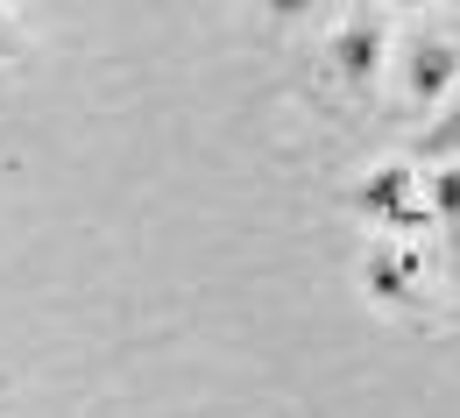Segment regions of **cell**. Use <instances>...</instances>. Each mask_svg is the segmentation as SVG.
<instances>
[{"mask_svg": "<svg viewBox=\"0 0 460 418\" xmlns=\"http://www.w3.org/2000/svg\"><path fill=\"white\" fill-rule=\"evenodd\" d=\"M460 149V93H447V114L432 120V135H425V156H454Z\"/></svg>", "mask_w": 460, "mask_h": 418, "instance_id": "cell-6", "label": "cell"}, {"mask_svg": "<svg viewBox=\"0 0 460 418\" xmlns=\"http://www.w3.org/2000/svg\"><path fill=\"white\" fill-rule=\"evenodd\" d=\"M14 50H22V36H14V22H7V14H0V64L14 58Z\"/></svg>", "mask_w": 460, "mask_h": 418, "instance_id": "cell-8", "label": "cell"}, {"mask_svg": "<svg viewBox=\"0 0 460 418\" xmlns=\"http://www.w3.org/2000/svg\"><path fill=\"white\" fill-rule=\"evenodd\" d=\"M262 7H270V14H277V22H297V14H305V7H312V0H262Z\"/></svg>", "mask_w": 460, "mask_h": 418, "instance_id": "cell-7", "label": "cell"}, {"mask_svg": "<svg viewBox=\"0 0 460 418\" xmlns=\"http://www.w3.org/2000/svg\"><path fill=\"white\" fill-rule=\"evenodd\" d=\"M333 71H341L347 85H368L383 71V29L376 22H347L341 36H333Z\"/></svg>", "mask_w": 460, "mask_h": 418, "instance_id": "cell-2", "label": "cell"}, {"mask_svg": "<svg viewBox=\"0 0 460 418\" xmlns=\"http://www.w3.org/2000/svg\"><path fill=\"white\" fill-rule=\"evenodd\" d=\"M460 85V50L454 43H418L411 50V93L418 100H447Z\"/></svg>", "mask_w": 460, "mask_h": 418, "instance_id": "cell-3", "label": "cell"}, {"mask_svg": "<svg viewBox=\"0 0 460 418\" xmlns=\"http://www.w3.org/2000/svg\"><path fill=\"white\" fill-rule=\"evenodd\" d=\"M354 206L376 213V220H390V227H425V220H432L425 184H418L411 164H383V171H368V178L354 184Z\"/></svg>", "mask_w": 460, "mask_h": 418, "instance_id": "cell-1", "label": "cell"}, {"mask_svg": "<svg viewBox=\"0 0 460 418\" xmlns=\"http://www.w3.org/2000/svg\"><path fill=\"white\" fill-rule=\"evenodd\" d=\"M425 206H432V220H447V227H460V164H447V171H432V184H425Z\"/></svg>", "mask_w": 460, "mask_h": 418, "instance_id": "cell-5", "label": "cell"}, {"mask_svg": "<svg viewBox=\"0 0 460 418\" xmlns=\"http://www.w3.org/2000/svg\"><path fill=\"white\" fill-rule=\"evenodd\" d=\"M418 270H425V262H418L411 248H376V255H368V291L390 298V305H403L411 291H418Z\"/></svg>", "mask_w": 460, "mask_h": 418, "instance_id": "cell-4", "label": "cell"}]
</instances>
